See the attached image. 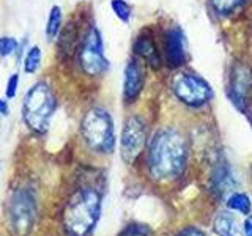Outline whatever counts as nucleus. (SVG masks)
<instances>
[{"label":"nucleus","mask_w":252,"mask_h":236,"mask_svg":"<svg viewBox=\"0 0 252 236\" xmlns=\"http://www.w3.org/2000/svg\"><path fill=\"white\" fill-rule=\"evenodd\" d=\"M41 57H43V54H41V47L39 46H32L30 49L27 51L26 54V57H24V71H26L27 74H33L38 71L39 68V63H41Z\"/></svg>","instance_id":"a211bd4d"},{"label":"nucleus","mask_w":252,"mask_h":236,"mask_svg":"<svg viewBox=\"0 0 252 236\" xmlns=\"http://www.w3.org/2000/svg\"><path fill=\"white\" fill-rule=\"evenodd\" d=\"M101 216V194L93 187H81L63 209V225L71 236H89Z\"/></svg>","instance_id":"f03ea898"},{"label":"nucleus","mask_w":252,"mask_h":236,"mask_svg":"<svg viewBox=\"0 0 252 236\" xmlns=\"http://www.w3.org/2000/svg\"><path fill=\"white\" fill-rule=\"evenodd\" d=\"M77 59L82 71L90 77H98L107 71L109 60L104 52V41L96 26H90L85 31L77 51Z\"/></svg>","instance_id":"423d86ee"},{"label":"nucleus","mask_w":252,"mask_h":236,"mask_svg":"<svg viewBox=\"0 0 252 236\" xmlns=\"http://www.w3.org/2000/svg\"><path fill=\"white\" fill-rule=\"evenodd\" d=\"M0 115H8V102L0 98Z\"/></svg>","instance_id":"393cba45"},{"label":"nucleus","mask_w":252,"mask_h":236,"mask_svg":"<svg viewBox=\"0 0 252 236\" xmlns=\"http://www.w3.org/2000/svg\"><path fill=\"white\" fill-rule=\"evenodd\" d=\"M228 99L232 104L246 114L252 104V68L244 61L233 63L228 73Z\"/></svg>","instance_id":"6e6552de"},{"label":"nucleus","mask_w":252,"mask_h":236,"mask_svg":"<svg viewBox=\"0 0 252 236\" xmlns=\"http://www.w3.org/2000/svg\"><path fill=\"white\" fill-rule=\"evenodd\" d=\"M249 0H210V6L213 13L220 18H228L246 5Z\"/></svg>","instance_id":"2eb2a0df"},{"label":"nucleus","mask_w":252,"mask_h":236,"mask_svg":"<svg viewBox=\"0 0 252 236\" xmlns=\"http://www.w3.org/2000/svg\"><path fill=\"white\" fill-rule=\"evenodd\" d=\"M36 216L38 206L33 189H16L6 205V227L10 236H29Z\"/></svg>","instance_id":"39448f33"},{"label":"nucleus","mask_w":252,"mask_h":236,"mask_svg":"<svg viewBox=\"0 0 252 236\" xmlns=\"http://www.w3.org/2000/svg\"><path fill=\"white\" fill-rule=\"evenodd\" d=\"M120 236H153L152 228L142 224H131L125 228Z\"/></svg>","instance_id":"412c9836"},{"label":"nucleus","mask_w":252,"mask_h":236,"mask_svg":"<svg viewBox=\"0 0 252 236\" xmlns=\"http://www.w3.org/2000/svg\"><path fill=\"white\" fill-rule=\"evenodd\" d=\"M19 49L18 39L13 36H2L0 38V57H10Z\"/></svg>","instance_id":"aec40b11"},{"label":"nucleus","mask_w":252,"mask_h":236,"mask_svg":"<svg viewBox=\"0 0 252 236\" xmlns=\"http://www.w3.org/2000/svg\"><path fill=\"white\" fill-rule=\"evenodd\" d=\"M62 21H63L62 8L54 5L49 10V16H47V22H46V38L49 39V41L57 38L59 31L62 29Z\"/></svg>","instance_id":"dca6fc26"},{"label":"nucleus","mask_w":252,"mask_h":236,"mask_svg":"<svg viewBox=\"0 0 252 236\" xmlns=\"http://www.w3.org/2000/svg\"><path fill=\"white\" fill-rule=\"evenodd\" d=\"M215 232L219 236H240L241 230L236 219L230 212H219L215 219Z\"/></svg>","instance_id":"4468645a"},{"label":"nucleus","mask_w":252,"mask_h":236,"mask_svg":"<svg viewBox=\"0 0 252 236\" xmlns=\"http://www.w3.org/2000/svg\"><path fill=\"white\" fill-rule=\"evenodd\" d=\"M81 132L92 151L110 154L115 148V129L112 117L102 107H92L82 118Z\"/></svg>","instance_id":"20e7f679"},{"label":"nucleus","mask_w":252,"mask_h":236,"mask_svg":"<svg viewBox=\"0 0 252 236\" xmlns=\"http://www.w3.org/2000/svg\"><path fill=\"white\" fill-rule=\"evenodd\" d=\"M132 51L140 60H144L150 68L159 69L162 66L164 60H162L161 51L158 49V44L150 31H142V33L134 39Z\"/></svg>","instance_id":"f8f14e48"},{"label":"nucleus","mask_w":252,"mask_h":236,"mask_svg":"<svg viewBox=\"0 0 252 236\" xmlns=\"http://www.w3.org/2000/svg\"><path fill=\"white\" fill-rule=\"evenodd\" d=\"M227 206L230 209H235L241 212V214H249L251 208H252V203L251 199L246 194H241V192H233L232 195H228L227 199Z\"/></svg>","instance_id":"f3484780"},{"label":"nucleus","mask_w":252,"mask_h":236,"mask_svg":"<svg viewBox=\"0 0 252 236\" xmlns=\"http://www.w3.org/2000/svg\"><path fill=\"white\" fill-rule=\"evenodd\" d=\"M172 91L178 101L189 107H202L213 98L211 85L195 73H178L172 81Z\"/></svg>","instance_id":"0eeeda50"},{"label":"nucleus","mask_w":252,"mask_h":236,"mask_svg":"<svg viewBox=\"0 0 252 236\" xmlns=\"http://www.w3.org/2000/svg\"><path fill=\"white\" fill-rule=\"evenodd\" d=\"M147 145V126L140 117L132 115L125 121L120 137V153L126 164L137 161Z\"/></svg>","instance_id":"1a4fd4ad"},{"label":"nucleus","mask_w":252,"mask_h":236,"mask_svg":"<svg viewBox=\"0 0 252 236\" xmlns=\"http://www.w3.org/2000/svg\"><path fill=\"white\" fill-rule=\"evenodd\" d=\"M236 187V179L233 177L232 167L227 161H220L216 164L215 172L211 177V189L219 199H224L225 195H232Z\"/></svg>","instance_id":"ddd939ff"},{"label":"nucleus","mask_w":252,"mask_h":236,"mask_svg":"<svg viewBox=\"0 0 252 236\" xmlns=\"http://www.w3.org/2000/svg\"><path fill=\"white\" fill-rule=\"evenodd\" d=\"M55 96L49 85L44 82H36L29 88L22 102V118L29 128L43 134L49 128L51 118L55 112Z\"/></svg>","instance_id":"7ed1b4c3"},{"label":"nucleus","mask_w":252,"mask_h":236,"mask_svg":"<svg viewBox=\"0 0 252 236\" xmlns=\"http://www.w3.org/2000/svg\"><path fill=\"white\" fill-rule=\"evenodd\" d=\"M18 87H19V76L18 74H11L10 79L6 82V88H5V94L8 99H13L18 93Z\"/></svg>","instance_id":"4be33fe9"},{"label":"nucleus","mask_w":252,"mask_h":236,"mask_svg":"<svg viewBox=\"0 0 252 236\" xmlns=\"http://www.w3.org/2000/svg\"><path fill=\"white\" fill-rule=\"evenodd\" d=\"M110 8H112L114 14L122 22H129L132 16V8L126 0H110Z\"/></svg>","instance_id":"6ab92c4d"},{"label":"nucleus","mask_w":252,"mask_h":236,"mask_svg":"<svg viewBox=\"0 0 252 236\" xmlns=\"http://www.w3.org/2000/svg\"><path fill=\"white\" fill-rule=\"evenodd\" d=\"M178 236H207V235L200 230H197V228H194V227H189V228H186V230L181 232Z\"/></svg>","instance_id":"5701e85b"},{"label":"nucleus","mask_w":252,"mask_h":236,"mask_svg":"<svg viewBox=\"0 0 252 236\" xmlns=\"http://www.w3.org/2000/svg\"><path fill=\"white\" fill-rule=\"evenodd\" d=\"M145 85V69L137 59H131L125 66L123 73V101L132 104L139 99Z\"/></svg>","instance_id":"9b49d317"},{"label":"nucleus","mask_w":252,"mask_h":236,"mask_svg":"<svg viewBox=\"0 0 252 236\" xmlns=\"http://www.w3.org/2000/svg\"><path fill=\"white\" fill-rule=\"evenodd\" d=\"M243 230H244V235L246 236H252V216H249L246 220H244Z\"/></svg>","instance_id":"b1692460"},{"label":"nucleus","mask_w":252,"mask_h":236,"mask_svg":"<svg viewBox=\"0 0 252 236\" xmlns=\"http://www.w3.org/2000/svg\"><path fill=\"white\" fill-rule=\"evenodd\" d=\"M186 139L173 128H164L155 134L148 148V172L156 181L177 179L186 169Z\"/></svg>","instance_id":"f257e3e1"},{"label":"nucleus","mask_w":252,"mask_h":236,"mask_svg":"<svg viewBox=\"0 0 252 236\" xmlns=\"http://www.w3.org/2000/svg\"><path fill=\"white\" fill-rule=\"evenodd\" d=\"M164 63L170 69L181 68L188 63V46L185 31L180 26L173 24L164 31Z\"/></svg>","instance_id":"9d476101"}]
</instances>
